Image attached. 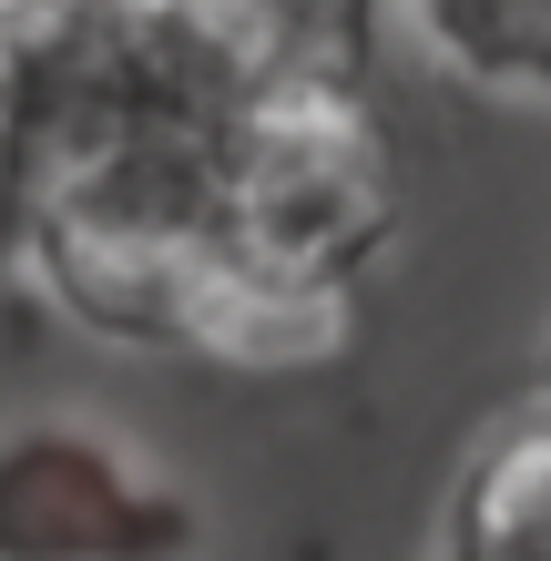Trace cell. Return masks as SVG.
Listing matches in <instances>:
<instances>
[{
    "mask_svg": "<svg viewBox=\"0 0 551 561\" xmlns=\"http://www.w3.org/2000/svg\"><path fill=\"white\" fill-rule=\"evenodd\" d=\"M439 561H551V399L541 388L470 439L460 480H449Z\"/></svg>",
    "mask_w": 551,
    "mask_h": 561,
    "instance_id": "cell-4",
    "label": "cell"
},
{
    "mask_svg": "<svg viewBox=\"0 0 551 561\" xmlns=\"http://www.w3.org/2000/svg\"><path fill=\"white\" fill-rule=\"evenodd\" d=\"M21 255V82L0 61V266Z\"/></svg>",
    "mask_w": 551,
    "mask_h": 561,
    "instance_id": "cell-6",
    "label": "cell"
},
{
    "mask_svg": "<svg viewBox=\"0 0 551 561\" xmlns=\"http://www.w3.org/2000/svg\"><path fill=\"white\" fill-rule=\"evenodd\" d=\"M399 215H409V163L368 92H297V103H255L225 123L215 236L255 286L358 307Z\"/></svg>",
    "mask_w": 551,
    "mask_h": 561,
    "instance_id": "cell-1",
    "label": "cell"
},
{
    "mask_svg": "<svg viewBox=\"0 0 551 561\" xmlns=\"http://www.w3.org/2000/svg\"><path fill=\"white\" fill-rule=\"evenodd\" d=\"M409 21L460 82L551 103V0H409Z\"/></svg>",
    "mask_w": 551,
    "mask_h": 561,
    "instance_id": "cell-5",
    "label": "cell"
},
{
    "mask_svg": "<svg viewBox=\"0 0 551 561\" xmlns=\"http://www.w3.org/2000/svg\"><path fill=\"white\" fill-rule=\"evenodd\" d=\"M164 21L225 113L297 103V92H368L378 72V0H164Z\"/></svg>",
    "mask_w": 551,
    "mask_h": 561,
    "instance_id": "cell-3",
    "label": "cell"
},
{
    "mask_svg": "<svg viewBox=\"0 0 551 561\" xmlns=\"http://www.w3.org/2000/svg\"><path fill=\"white\" fill-rule=\"evenodd\" d=\"M11 11H21V0H0V31H11Z\"/></svg>",
    "mask_w": 551,
    "mask_h": 561,
    "instance_id": "cell-8",
    "label": "cell"
},
{
    "mask_svg": "<svg viewBox=\"0 0 551 561\" xmlns=\"http://www.w3.org/2000/svg\"><path fill=\"white\" fill-rule=\"evenodd\" d=\"M0 561H194V501L82 419L0 428Z\"/></svg>",
    "mask_w": 551,
    "mask_h": 561,
    "instance_id": "cell-2",
    "label": "cell"
},
{
    "mask_svg": "<svg viewBox=\"0 0 551 561\" xmlns=\"http://www.w3.org/2000/svg\"><path fill=\"white\" fill-rule=\"evenodd\" d=\"M531 388H541V399H551V347H541V378H531Z\"/></svg>",
    "mask_w": 551,
    "mask_h": 561,
    "instance_id": "cell-7",
    "label": "cell"
}]
</instances>
